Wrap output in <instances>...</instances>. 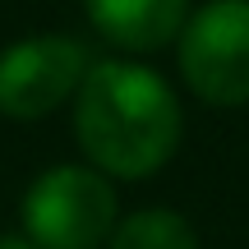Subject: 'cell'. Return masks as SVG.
Wrapping results in <instances>:
<instances>
[{
	"label": "cell",
	"mask_w": 249,
	"mask_h": 249,
	"mask_svg": "<svg viewBox=\"0 0 249 249\" xmlns=\"http://www.w3.org/2000/svg\"><path fill=\"white\" fill-rule=\"evenodd\" d=\"M107 249H198L194 226L171 208H143L116 222Z\"/></svg>",
	"instance_id": "cell-6"
},
{
	"label": "cell",
	"mask_w": 249,
	"mask_h": 249,
	"mask_svg": "<svg viewBox=\"0 0 249 249\" xmlns=\"http://www.w3.org/2000/svg\"><path fill=\"white\" fill-rule=\"evenodd\" d=\"M88 23L120 51H161L189 18V0H83Z\"/></svg>",
	"instance_id": "cell-5"
},
{
	"label": "cell",
	"mask_w": 249,
	"mask_h": 249,
	"mask_svg": "<svg viewBox=\"0 0 249 249\" xmlns=\"http://www.w3.org/2000/svg\"><path fill=\"white\" fill-rule=\"evenodd\" d=\"M116 231V189L97 166H51L23 194V235L37 249H102Z\"/></svg>",
	"instance_id": "cell-2"
},
{
	"label": "cell",
	"mask_w": 249,
	"mask_h": 249,
	"mask_svg": "<svg viewBox=\"0 0 249 249\" xmlns=\"http://www.w3.org/2000/svg\"><path fill=\"white\" fill-rule=\"evenodd\" d=\"M180 74L208 107L249 102V0H208L180 28Z\"/></svg>",
	"instance_id": "cell-3"
},
{
	"label": "cell",
	"mask_w": 249,
	"mask_h": 249,
	"mask_svg": "<svg viewBox=\"0 0 249 249\" xmlns=\"http://www.w3.org/2000/svg\"><path fill=\"white\" fill-rule=\"evenodd\" d=\"M88 46L79 37L42 33L9 42L0 51V116L9 120H42L60 111L79 92L88 74Z\"/></svg>",
	"instance_id": "cell-4"
},
{
	"label": "cell",
	"mask_w": 249,
	"mask_h": 249,
	"mask_svg": "<svg viewBox=\"0 0 249 249\" xmlns=\"http://www.w3.org/2000/svg\"><path fill=\"white\" fill-rule=\"evenodd\" d=\"M180 102L157 70L134 60L88 65L74 92V134L102 176H157L180 148Z\"/></svg>",
	"instance_id": "cell-1"
},
{
	"label": "cell",
	"mask_w": 249,
	"mask_h": 249,
	"mask_svg": "<svg viewBox=\"0 0 249 249\" xmlns=\"http://www.w3.org/2000/svg\"><path fill=\"white\" fill-rule=\"evenodd\" d=\"M0 249H37L28 235H0Z\"/></svg>",
	"instance_id": "cell-7"
}]
</instances>
